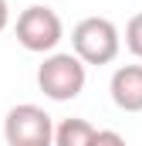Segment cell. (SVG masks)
<instances>
[{
	"label": "cell",
	"instance_id": "1",
	"mask_svg": "<svg viewBox=\"0 0 142 146\" xmlns=\"http://www.w3.org/2000/svg\"><path fill=\"white\" fill-rule=\"evenodd\" d=\"M85 61L74 54V51H54L41 61L37 68V88L51 99V102H71L85 92Z\"/></svg>",
	"mask_w": 142,
	"mask_h": 146
},
{
	"label": "cell",
	"instance_id": "2",
	"mask_svg": "<svg viewBox=\"0 0 142 146\" xmlns=\"http://www.w3.org/2000/svg\"><path fill=\"white\" fill-rule=\"evenodd\" d=\"M71 48L85 65H112L118 58L122 34L108 17H85L71 31Z\"/></svg>",
	"mask_w": 142,
	"mask_h": 146
},
{
	"label": "cell",
	"instance_id": "3",
	"mask_svg": "<svg viewBox=\"0 0 142 146\" xmlns=\"http://www.w3.org/2000/svg\"><path fill=\"white\" fill-rule=\"evenodd\" d=\"M14 34L20 41V48H27L34 54H54V48L64 37V24H61L58 10H51L44 3H31L27 10H20Z\"/></svg>",
	"mask_w": 142,
	"mask_h": 146
},
{
	"label": "cell",
	"instance_id": "4",
	"mask_svg": "<svg viewBox=\"0 0 142 146\" xmlns=\"http://www.w3.org/2000/svg\"><path fill=\"white\" fill-rule=\"evenodd\" d=\"M54 119L34 102H20L3 119L7 146H54Z\"/></svg>",
	"mask_w": 142,
	"mask_h": 146
},
{
	"label": "cell",
	"instance_id": "5",
	"mask_svg": "<svg viewBox=\"0 0 142 146\" xmlns=\"http://www.w3.org/2000/svg\"><path fill=\"white\" fill-rule=\"evenodd\" d=\"M112 102L122 112H142V65H122L108 82Z\"/></svg>",
	"mask_w": 142,
	"mask_h": 146
},
{
	"label": "cell",
	"instance_id": "6",
	"mask_svg": "<svg viewBox=\"0 0 142 146\" xmlns=\"http://www.w3.org/2000/svg\"><path fill=\"white\" fill-rule=\"evenodd\" d=\"M98 129L88 119H61L54 129V146H91Z\"/></svg>",
	"mask_w": 142,
	"mask_h": 146
},
{
	"label": "cell",
	"instance_id": "7",
	"mask_svg": "<svg viewBox=\"0 0 142 146\" xmlns=\"http://www.w3.org/2000/svg\"><path fill=\"white\" fill-rule=\"evenodd\" d=\"M125 48H129L135 58H142V14H135V17L125 24Z\"/></svg>",
	"mask_w": 142,
	"mask_h": 146
},
{
	"label": "cell",
	"instance_id": "8",
	"mask_svg": "<svg viewBox=\"0 0 142 146\" xmlns=\"http://www.w3.org/2000/svg\"><path fill=\"white\" fill-rule=\"evenodd\" d=\"M91 146H129V143H125V136H118L115 129H98V136H95Z\"/></svg>",
	"mask_w": 142,
	"mask_h": 146
},
{
	"label": "cell",
	"instance_id": "9",
	"mask_svg": "<svg viewBox=\"0 0 142 146\" xmlns=\"http://www.w3.org/2000/svg\"><path fill=\"white\" fill-rule=\"evenodd\" d=\"M10 24V7H7V0H0V31Z\"/></svg>",
	"mask_w": 142,
	"mask_h": 146
}]
</instances>
